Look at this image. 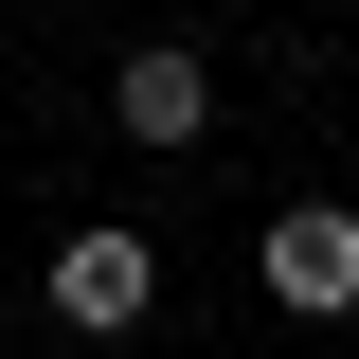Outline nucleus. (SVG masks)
Wrapping results in <instances>:
<instances>
[{"instance_id":"1","label":"nucleus","mask_w":359,"mask_h":359,"mask_svg":"<svg viewBox=\"0 0 359 359\" xmlns=\"http://www.w3.org/2000/svg\"><path fill=\"white\" fill-rule=\"evenodd\" d=\"M36 287H54V323H72V341H126V323L162 306V252H144L126 216H90V233H54V269H36Z\"/></svg>"},{"instance_id":"2","label":"nucleus","mask_w":359,"mask_h":359,"mask_svg":"<svg viewBox=\"0 0 359 359\" xmlns=\"http://www.w3.org/2000/svg\"><path fill=\"white\" fill-rule=\"evenodd\" d=\"M252 269H269L287 323H341V306H359V216H341V198H287V216L252 233Z\"/></svg>"},{"instance_id":"3","label":"nucleus","mask_w":359,"mask_h":359,"mask_svg":"<svg viewBox=\"0 0 359 359\" xmlns=\"http://www.w3.org/2000/svg\"><path fill=\"white\" fill-rule=\"evenodd\" d=\"M108 126H126V144H162V162H180V144L216 126V72H198V54H180V36H144L126 72H108Z\"/></svg>"}]
</instances>
